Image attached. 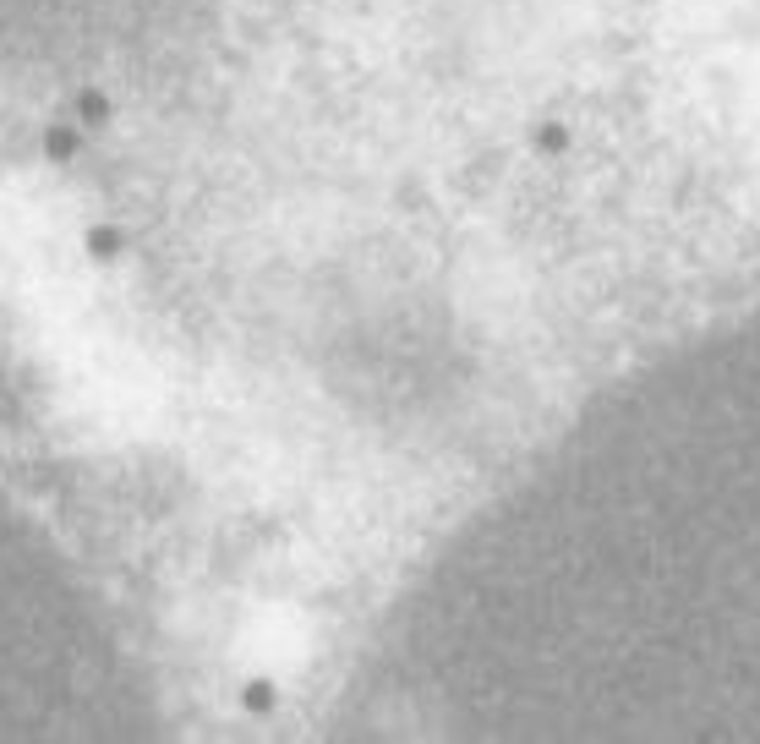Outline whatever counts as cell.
<instances>
[{"label": "cell", "instance_id": "obj_1", "mask_svg": "<svg viewBox=\"0 0 760 744\" xmlns=\"http://www.w3.org/2000/svg\"><path fill=\"white\" fill-rule=\"evenodd\" d=\"M77 126H83V132H104V126H110V115H115V99L104 88H83L77 93Z\"/></svg>", "mask_w": 760, "mask_h": 744}, {"label": "cell", "instance_id": "obj_2", "mask_svg": "<svg viewBox=\"0 0 760 744\" xmlns=\"http://www.w3.org/2000/svg\"><path fill=\"white\" fill-rule=\"evenodd\" d=\"M83 247H88L93 263H115L126 252V236H121V225H88Z\"/></svg>", "mask_w": 760, "mask_h": 744}, {"label": "cell", "instance_id": "obj_3", "mask_svg": "<svg viewBox=\"0 0 760 744\" xmlns=\"http://www.w3.org/2000/svg\"><path fill=\"white\" fill-rule=\"evenodd\" d=\"M77 148H83V132H77V126H66V121L44 126V159L66 165V159H77Z\"/></svg>", "mask_w": 760, "mask_h": 744}, {"label": "cell", "instance_id": "obj_4", "mask_svg": "<svg viewBox=\"0 0 760 744\" xmlns=\"http://www.w3.org/2000/svg\"><path fill=\"white\" fill-rule=\"evenodd\" d=\"M274 701H279V690L268 679H252L247 690H241V706H247L252 717H268V712H274Z\"/></svg>", "mask_w": 760, "mask_h": 744}]
</instances>
